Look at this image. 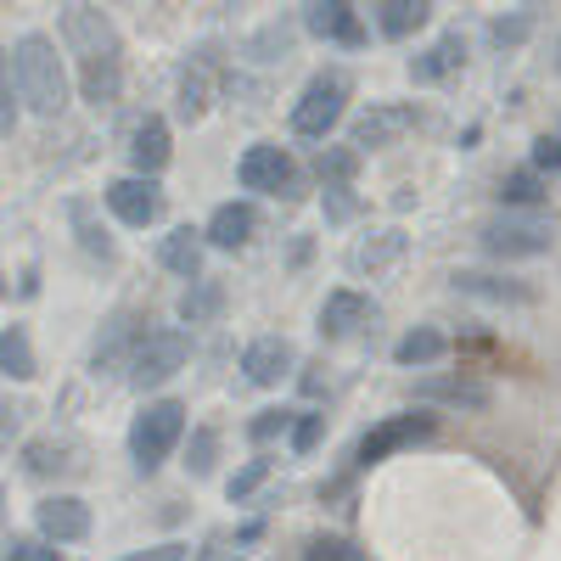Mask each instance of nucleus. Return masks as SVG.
Here are the masks:
<instances>
[{
    "label": "nucleus",
    "instance_id": "1",
    "mask_svg": "<svg viewBox=\"0 0 561 561\" xmlns=\"http://www.w3.org/2000/svg\"><path fill=\"white\" fill-rule=\"evenodd\" d=\"M62 39L79 68V96L90 107H113L124 90V39L102 7H68L62 12Z\"/></svg>",
    "mask_w": 561,
    "mask_h": 561
},
{
    "label": "nucleus",
    "instance_id": "2",
    "mask_svg": "<svg viewBox=\"0 0 561 561\" xmlns=\"http://www.w3.org/2000/svg\"><path fill=\"white\" fill-rule=\"evenodd\" d=\"M12 79H18V102L28 113L57 118L68 107V62L51 34H23L12 45Z\"/></svg>",
    "mask_w": 561,
    "mask_h": 561
},
{
    "label": "nucleus",
    "instance_id": "3",
    "mask_svg": "<svg viewBox=\"0 0 561 561\" xmlns=\"http://www.w3.org/2000/svg\"><path fill=\"white\" fill-rule=\"evenodd\" d=\"M185 438V404L180 399H158L135 415V427H129V460H135V472H158V466L174 455V444Z\"/></svg>",
    "mask_w": 561,
    "mask_h": 561
},
{
    "label": "nucleus",
    "instance_id": "4",
    "mask_svg": "<svg viewBox=\"0 0 561 561\" xmlns=\"http://www.w3.org/2000/svg\"><path fill=\"white\" fill-rule=\"evenodd\" d=\"M478 242H483V253H494V259H539V253H550V242H556V225H550L545 214H511V208H500V214L478 230Z\"/></svg>",
    "mask_w": 561,
    "mask_h": 561
},
{
    "label": "nucleus",
    "instance_id": "5",
    "mask_svg": "<svg viewBox=\"0 0 561 561\" xmlns=\"http://www.w3.org/2000/svg\"><path fill=\"white\" fill-rule=\"evenodd\" d=\"M185 359H192V337L180 332V325H163V332H140L135 354H129V388H163L174 370H185Z\"/></svg>",
    "mask_w": 561,
    "mask_h": 561
},
{
    "label": "nucleus",
    "instance_id": "6",
    "mask_svg": "<svg viewBox=\"0 0 561 561\" xmlns=\"http://www.w3.org/2000/svg\"><path fill=\"white\" fill-rule=\"evenodd\" d=\"M433 433H438V415H427V410H399V415H382L377 427H370V433L359 438L354 460H359V466H382V460H393V455H404V449H415V444H427Z\"/></svg>",
    "mask_w": 561,
    "mask_h": 561
},
{
    "label": "nucleus",
    "instance_id": "7",
    "mask_svg": "<svg viewBox=\"0 0 561 561\" xmlns=\"http://www.w3.org/2000/svg\"><path fill=\"white\" fill-rule=\"evenodd\" d=\"M343 107H348V79H343V73H314V79L304 84L298 107H293V135L325 140V135L337 129Z\"/></svg>",
    "mask_w": 561,
    "mask_h": 561
},
{
    "label": "nucleus",
    "instance_id": "8",
    "mask_svg": "<svg viewBox=\"0 0 561 561\" xmlns=\"http://www.w3.org/2000/svg\"><path fill=\"white\" fill-rule=\"evenodd\" d=\"M237 180H242V192H264V197H298L304 192L298 163L287 158V147H270V140H259V147L242 152Z\"/></svg>",
    "mask_w": 561,
    "mask_h": 561
},
{
    "label": "nucleus",
    "instance_id": "9",
    "mask_svg": "<svg viewBox=\"0 0 561 561\" xmlns=\"http://www.w3.org/2000/svg\"><path fill=\"white\" fill-rule=\"evenodd\" d=\"M410 129H415V107H404V102H370L354 118V129H348V147L354 152H388V147H399Z\"/></svg>",
    "mask_w": 561,
    "mask_h": 561
},
{
    "label": "nucleus",
    "instance_id": "10",
    "mask_svg": "<svg viewBox=\"0 0 561 561\" xmlns=\"http://www.w3.org/2000/svg\"><path fill=\"white\" fill-rule=\"evenodd\" d=\"M415 399L421 404H449V410H489L494 404V388L466 377V370H433V377L415 382Z\"/></svg>",
    "mask_w": 561,
    "mask_h": 561
},
{
    "label": "nucleus",
    "instance_id": "11",
    "mask_svg": "<svg viewBox=\"0 0 561 561\" xmlns=\"http://www.w3.org/2000/svg\"><path fill=\"white\" fill-rule=\"evenodd\" d=\"M34 523H39L45 545H79L90 534V505L73 500V494H51V500L34 505Z\"/></svg>",
    "mask_w": 561,
    "mask_h": 561
},
{
    "label": "nucleus",
    "instance_id": "12",
    "mask_svg": "<svg viewBox=\"0 0 561 561\" xmlns=\"http://www.w3.org/2000/svg\"><path fill=\"white\" fill-rule=\"evenodd\" d=\"M370 320H377V304H370L365 293H354V287H337V293H325V304H320V337L343 343Z\"/></svg>",
    "mask_w": 561,
    "mask_h": 561
},
{
    "label": "nucleus",
    "instance_id": "13",
    "mask_svg": "<svg viewBox=\"0 0 561 561\" xmlns=\"http://www.w3.org/2000/svg\"><path fill=\"white\" fill-rule=\"evenodd\" d=\"M107 208L124 219V225H152L163 214V192H158V180H140V174H124L107 185Z\"/></svg>",
    "mask_w": 561,
    "mask_h": 561
},
{
    "label": "nucleus",
    "instance_id": "14",
    "mask_svg": "<svg viewBox=\"0 0 561 561\" xmlns=\"http://www.w3.org/2000/svg\"><path fill=\"white\" fill-rule=\"evenodd\" d=\"M293 365H298V348L287 337H253L242 348V370H248V382L253 388H275V382H287L293 377Z\"/></svg>",
    "mask_w": 561,
    "mask_h": 561
},
{
    "label": "nucleus",
    "instance_id": "15",
    "mask_svg": "<svg viewBox=\"0 0 561 561\" xmlns=\"http://www.w3.org/2000/svg\"><path fill=\"white\" fill-rule=\"evenodd\" d=\"M174 158V140H169V124L158 113H147L135 129H129V163L140 180H158V169H169Z\"/></svg>",
    "mask_w": 561,
    "mask_h": 561
},
{
    "label": "nucleus",
    "instance_id": "16",
    "mask_svg": "<svg viewBox=\"0 0 561 561\" xmlns=\"http://www.w3.org/2000/svg\"><path fill=\"white\" fill-rule=\"evenodd\" d=\"M304 28L332 45H365V23L348 0H314V7H304Z\"/></svg>",
    "mask_w": 561,
    "mask_h": 561
},
{
    "label": "nucleus",
    "instance_id": "17",
    "mask_svg": "<svg viewBox=\"0 0 561 561\" xmlns=\"http://www.w3.org/2000/svg\"><path fill=\"white\" fill-rule=\"evenodd\" d=\"M135 343H140V325H135V314H129V309H118V314H113V320L102 325L96 348H90V370H96V377H107V370L129 365Z\"/></svg>",
    "mask_w": 561,
    "mask_h": 561
},
{
    "label": "nucleus",
    "instance_id": "18",
    "mask_svg": "<svg viewBox=\"0 0 561 561\" xmlns=\"http://www.w3.org/2000/svg\"><path fill=\"white\" fill-rule=\"evenodd\" d=\"M455 293L483 298V304H534L528 280H517V275H489V270H460V275H455Z\"/></svg>",
    "mask_w": 561,
    "mask_h": 561
},
{
    "label": "nucleus",
    "instance_id": "19",
    "mask_svg": "<svg viewBox=\"0 0 561 561\" xmlns=\"http://www.w3.org/2000/svg\"><path fill=\"white\" fill-rule=\"evenodd\" d=\"M253 230H259V214H253V203H219L203 237H208V248L237 253V248H248V242H253Z\"/></svg>",
    "mask_w": 561,
    "mask_h": 561
},
{
    "label": "nucleus",
    "instance_id": "20",
    "mask_svg": "<svg viewBox=\"0 0 561 561\" xmlns=\"http://www.w3.org/2000/svg\"><path fill=\"white\" fill-rule=\"evenodd\" d=\"M203 248H208L203 230L174 225L169 237L158 242V259H163V270H174V275H185V280H197V270H203Z\"/></svg>",
    "mask_w": 561,
    "mask_h": 561
},
{
    "label": "nucleus",
    "instance_id": "21",
    "mask_svg": "<svg viewBox=\"0 0 561 561\" xmlns=\"http://www.w3.org/2000/svg\"><path fill=\"white\" fill-rule=\"evenodd\" d=\"M460 62H466V39H460V34H444L433 51H421V57L410 62V79H415V84H438V79L455 73Z\"/></svg>",
    "mask_w": 561,
    "mask_h": 561
},
{
    "label": "nucleus",
    "instance_id": "22",
    "mask_svg": "<svg viewBox=\"0 0 561 561\" xmlns=\"http://www.w3.org/2000/svg\"><path fill=\"white\" fill-rule=\"evenodd\" d=\"M427 0H382L377 7V34H388V39H404V34H415L421 23H427Z\"/></svg>",
    "mask_w": 561,
    "mask_h": 561
},
{
    "label": "nucleus",
    "instance_id": "23",
    "mask_svg": "<svg viewBox=\"0 0 561 561\" xmlns=\"http://www.w3.org/2000/svg\"><path fill=\"white\" fill-rule=\"evenodd\" d=\"M34 343H28V332L23 325H7L0 332V377H12V382H28L34 377Z\"/></svg>",
    "mask_w": 561,
    "mask_h": 561
},
{
    "label": "nucleus",
    "instance_id": "24",
    "mask_svg": "<svg viewBox=\"0 0 561 561\" xmlns=\"http://www.w3.org/2000/svg\"><path fill=\"white\" fill-rule=\"evenodd\" d=\"M219 309H225V287H219V280H203V275L180 298V320L185 325H208V320H219Z\"/></svg>",
    "mask_w": 561,
    "mask_h": 561
},
{
    "label": "nucleus",
    "instance_id": "25",
    "mask_svg": "<svg viewBox=\"0 0 561 561\" xmlns=\"http://www.w3.org/2000/svg\"><path fill=\"white\" fill-rule=\"evenodd\" d=\"M444 332H438V325H415V332H404L399 343H393V359L410 370V365H433V359H444Z\"/></svg>",
    "mask_w": 561,
    "mask_h": 561
},
{
    "label": "nucleus",
    "instance_id": "26",
    "mask_svg": "<svg viewBox=\"0 0 561 561\" xmlns=\"http://www.w3.org/2000/svg\"><path fill=\"white\" fill-rule=\"evenodd\" d=\"M500 203H505L511 214H534V208L545 203V180H539L534 169L505 174V180H500Z\"/></svg>",
    "mask_w": 561,
    "mask_h": 561
},
{
    "label": "nucleus",
    "instance_id": "27",
    "mask_svg": "<svg viewBox=\"0 0 561 561\" xmlns=\"http://www.w3.org/2000/svg\"><path fill=\"white\" fill-rule=\"evenodd\" d=\"M404 253V237H399V230H377V237H365L354 253H348V264L365 275V270H382V264H393Z\"/></svg>",
    "mask_w": 561,
    "mask_h": 561
},
{
    "label": "nucleus",
    "instance_id": "28",
    "mask_svg": "<svg viewBox=\"0 0 561 561\" xmlns=\"http://www.w3.org/2000/svg\"><path fill=\"white\" fill-rule=\"evenodd\" d=\"M68 219H73V230H79V248L90 253V259H113V237L90 219V203H68Z\"/></svg>",
    "mask_w": 561,
    "mask_h": 561
},
{
    "label": "nucleus",
    "instance_id": "29",
    "mask_svg": "<svg viewBox=\"0 0 561 561\" xmlns=\"http://www.w3.org/2000/svg\"><path fill=\"white\" fill-rule=\"evenodd\" d=\"M354 169H359V152H354V147H320V158H314L320 185H348Z\"/></svg>",
    "mask_w": 561,
    "mask_h": 561
},
{
    "label": "nucleus",
    "instance_id": "30",
    "mask_svg": "<svg viewBox=\"0 0 561 561\" xmlns=\"http://www.w3.org/2000/svg\"><path fill=\"white\" fill-rule=\"evenodd\" d=\"M208 96H214V90H208V73H203V68H185V73H180V118L197 124V118L208 113Z\"/></svg>",
    "mask_w": 561,
    "mask_h": 561
},
{
    "label": "nucleus",
    "instance_id": "31",
    "mask_svg": "<svg viewBox=\"0 0 561 561\" xmlns=\"http://www.w3.org/2000/svg\"><path fill=\"white\" fill-rule=\"evenodd\" d=\"M528 28H534V7L511 12V18H494L489 23V45H494V51H517V45L528 39Z\"/></svg>",
    "mask_w": 561,
    "mask_h": 561
},
{
    "label": "nucleus",
    "instance_id": "32",
    "mask_svg": "<svg viewBox=\"0 0 561 561\" xmlns=\"http://www.w3.org/2000/svg\"><path fill=\"white\" fill-rule=\"evenodd\" d=\"M214 455H219V433H214V427H197L192 444H185V472L208 478V472H214Z\"/></svg>",
    "mask_w": 561,
    "mask_h": 561
},
{
    "label": "nucleus",
    "instance_id": "33",
    "mask_svg": "<svg viewBox=\"0 0 561 561\" xmlns=\"http://www.w3.org/2000/svg\"><path fill=\"white\" fill-rule=\"evenodd\" d=\"M18 113H23V102H18V79H12V57L0 51V129H18Z\"/></svg>",
    "mask_w": 561,
    "mask_h": 561
},
{
    "label": "nucleus",
    "instance_id": "34",
    "mask_svg": "<svg viewBox=\"0 0 561 561\" xmlns=\"http://www.w3.org/2000/svg\"><path fill=\"white\" fill-rule=\"evenodd\" d=\"M304 561H365V550L354 545V539H309V550H304Z\"/></svg>",
    "mask_w": 561,
    "mask_h": 561
},
{
    "label": "nucleus",
    "instance_id": "35",
    "mask_svg": "<svg viewBox=\"0 0 561 561\" xmlns=\"http://www.w3.org/2000/svg\"><path fill=\"white\" fill-rule=\"evenodd\" d=\"M320 438H325V415H320V410H304V415L293 421V449H298V455H314Z\"/></svg>",
    "mask_w": 561,
    "mask_h": 561
},
{
    "label": "nucleus",
    "instance_id": "36",
    "mask_svg": "<svg viewBox=\"0 0 561 561\" xmlns=\"http://www.w3.org/2000/svg\"><path fill=\"white\" fill-rule=\"evenodd\" d=\"M0 561H62V550L45 545V539H12L7 550H0Z\"/></svg>",
    "mask_w": 561,
    "mask_h": 561
},
{
    "label": "nucleus",
    "instance_id": "37",
    "mask_svg": "<svg viewBox=\"0 0 561 561\" xmlns=\"http://www.w3.org/2000/svg\"><path fill=\"white\" fill-rule=\"evenodd\" d=\"M23 404L18 399H7V393H0V449H12L18 444V433H23Z\"/></svg>",
    "mask_w": 561,
    "mask_h": 561
},
{
    "label": "nucleus",
    "instance_id": "38",
    "mask_svg": "<svg viewBox=\"0 0 561 561\" xmlns=\"http://www.w3.org/2000/svg\"><path fill=\"white\" fill-rule=\"evenodd\" d=\"M264 478H270V466H264V460H248L242 472H237V478L225 483V494H230V500H248V494H253V489H259Z\"/></svg>",
    "mask_w": 561,
    "mask_h": 561
},
{
    "label": "nucleus",
    "instance_id": "39",
    "mask_svg": "<svg viewBox=\"0 0 561 561\" xmlns=\"http://www.w3.org/2000/svg\"><path fill=\"white\" fill-rule=\"evenodd\" d=\"M534 169H561V129L534 140Z\"/></svg>",
    "mask_w": 561,
    "mask_h": 561
},
{
    "label": "nucleus",
    "instance_id": "40",
    "mask_svg": "<svg viewBox=\"0 0 561 561\" xmlns=\"http://www.w3.org/2000/svg\"><path fill=\"white\" fill-rule=\"evenodd\" d=\"M354 214V192L348 185H325V219H348Z\"/></svg>",
    "mask_w": 561,
    "mask_h": 561
},
{
    "label": "nucleus",
    "instance_id": "41",
    "mask_svg": "<svg viewBox=\"0 0 561 561\" xmlns=\"http://www.w3.org/2000/svg\"><path fill=\"white\" fill-rule=\"evenodd\" d=\"M57 466H62L57 444H28V472H57Z\"/></svg>",
    "mask_w": 561,
    "mask_h": 561
},
{
    "label": "nucleus",
    "instance_id": "42",
    "mask_svg": "<svg viewBox=\"0 0 561 561\" xmlns=\"http://www.w3.org/2000/svg\"><path fill=\"white\" fill-rule=\"evenodd\" d=\"M287 427H293L287 410H264V415L253 421V438H275V433H287Z\"/></svg>",
    "mask_w": 561,
    "mask_h": 561
},
{
    "label": "nucleus",
    "instance_id": "43",
    "mask_svg": "<svg viewBox=\"0 0 561 561\" xmlns=\"http://www.w3.org/2000/svg\"><path fill=\"white\" fill-rule=\"evenodd\" d=\"M118 561H185V545H152V550H129Z\"/></svg>",
    "mask_w": 561,
    "mask_h": 561
},
{
    "label": "nucleus",
    "instance_id": "44",
    "mask_svg": "<svg viewBox=\"0 0 561 561\" xmlns=\"http://www.w3.org/2000/svg\"><path fill=\"white\" fill-rule=\"evenodd\" d=\"M556 68H561V45H556Z\"/></svg>",
    "mask_w": 561,
    "mask_h": 561
}]
</instances>
